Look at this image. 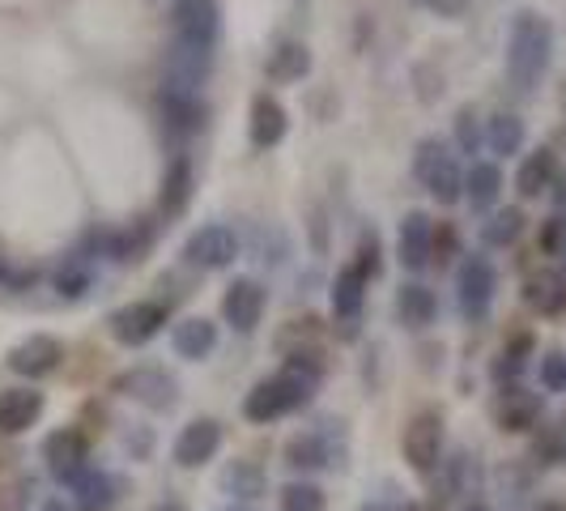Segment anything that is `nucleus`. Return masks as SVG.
<instances>
[{
  "label": "nucleus",
  "mask_w": 566,
  "mask_h": 511,
  "mask_svg": "<svg viewBox=\"0 0 566 511\" xmlns=\"http://www.w3.org/2000/svg\"><path fill=\"white\" fill-rule=\"evenodd\" d=\"M499 426L503 430H533L541 418V397L537 393H524V388H503V397H499Z\"/></svg>",
  "instance_id": "obj_22"
},
{
  "label": "nucleus",
  "mask_w": 566,
  "mask_h": 511,
  "mask_svg": "<svg viewBox=\"0 0 566 511\" xmlns=\"http://www.w3.org/2000/svg\"><path fill=\"white\" fill-rule=\"evenodd\" d=\"M409 511H418V508H409Z\"/></svg>",
  "instance_id": "obj_47"
},
{
  "label": "nucleus",
  "mask_w": 566,
  "mask_h": 511,
  "mask_svg": "<svg viewBox=\"0 0 566 511\" xmlns=\"http://www.w3.org/2000/svg\"><path fill=\"white\" fill-rule=\"evenodd\" d=\"M400 452L413 473H434V465L443 456V414H434V409L413 414V423L400 435Z\"/></svg>",
  "instance_id": "obj_4"
},
{
  "label": "nucleus",
  "mask_w": 566,
  "mask_h": 511,
  "mask_svg": "<svg viewBox=\"0 0 566 511\" xmlns=\"http://www.w3.org/2000/svg\"><path fill=\"white\" fill-rule=\"evenodd\" d=\"M541 384H545L549 393H566V354H549V358L541 363Z\"/></svg>",
  "instance_id": "obj_38"
},
{
  "label": "nucleus",
  "mask_w": 566,
  "mask_h": 511,
  "mask_svg": "<svg viewBox=\"0 0 566 511\" xmlns=\"http://www.w3.org/2000/svg\"><path fill=\"white\" fill-rule=\"evenodd\" d=\"M363 299H367V278L349 264V269H340L337 282H333V315L337 320H358V312H363Z\"/></svg>",
  "instance_id": "obj_25"
},
{
  "label": "nucleus",
  "mask_w": 566,
  "mask_h": 511,
  "mask_svg": "<svg viewBox=\"0 0 566 511\" xmlns=\"http://www.w3.org/2000/svg\"><path fill=\"white\" fill-rule=\"evenodd\" d=\"M73 494H77V508L82 511H112L115 508V478L103 469H85L73 478Z\"/></svg>",
  "instance_id": "obj_24"
},
{
  "label": "nucleus",
  "mask_w": 566,
  "mask_h": 511,
  "mask_svg": "<svg viewBox=\"0 0 566 511\" xmlns=\"http://www.w3.org/2000/svg\"><path fill=\"white\" fill-rule=\"evenodd\" d=\"M554 175H558V158H554V149L549 145H541L533 149L524 163H520V175H515V188H520V197L533 200L541 192H549L554 188Z\"/></svg>",
  "instance_id": "obj_20"
},
{
  "label": "nucleus",
  "mask_w": 566,
  "mask_h": 511,
  "mask_svg": "<svg viewBox=\"0 0 566 511\" xmlns=\"http://www.w3.org/2000/svg\"><path fill=\"white\" fill-rule=\"evenodd\" d=\"M227 486L230 490H234V494H239V490H243V494H260V469H255V465H248V460H234V469H230L227 473Z\"/></svg>",
  "instance_id": "obj_36"
},
{
  "label": "nucleus",
  "mask_w": 566,
  "mask_h": 511,
  "mask_svg": "<svg viewBox=\"0 0 566 511\" xmlns=\"http://www.w3.org/2000/svg\"><path fill=\"white\" fill-rule=\"evenodd\" d=\"M503 192V170L494 167V163H473L469 175H464V197L473 209H490L494 200Z\"/></svg>",
  "instance_id": "obj_26"
},
{
  "label": "nucleus",
  "mask_w": 566,
  "mask_h": 511,
  "mask_svg": "<svg viewBox=\"0 0 566 511\" xmlns=\"http://www.w3.org/2000/svg\"><path fill=\"white\" fill-rule=\"evenodd\" d=\"M60 363H64V345H60L56 337H48V333H30L27 341H18V345L9 350V371L27 375V379H43V375H52Z\"/></svg>",
  "instance_id": "obj_10"
},
{
  "label": "nucleus",
  "mask_w": 566,
  "mask_h": 511,
  "mask_svg": "<svg viewBox=\"0 0 566 511\" xmlns=\"http://www.w3.org/2000/svg\"><path fill=\"white\" fill-rule=\"evenodd\" d=\"M397 252H400V264L409 269V273H422L426 264L434 260V222L426 218V213H405V222H400V234H397Z\"/></svg>",
  "instance_id": "obj_14"
},
{
  "label": "nucleus",
  "mask_w": 566,
  "mask_h": 511,
  "mask_svg": "<svg viewBox=\"0 0 566 511\" xmlns=\"http://www.w3.org/2000/svg\"><path fill=\"white\" fill-rule=\"evenodd\" d=\"M455 142H460L464 154L482 149V128H478V112L473 107H460V115H455Z\"/></svg>",
  "instance_id": "obj_35"
},
{
  "label": "nucleus",
  "mask_w": 566,
  "mask_h": 511,
  "mask_svg": "<svg viewBox=\"0 0 566 511\" xmlns=\"http://www.w3.org/2000/svg\"><path fill=\"white\" fill-rule=\"evenodd\" d=\"M520 234H524V213L520 209H499V213H490V222L482 227V239L490 248H511Z\"/></svg>",
  "instance_id": "obj_30"
},
{
  "label": "nucleus",
  "mask_w": 566,
  "mask_h": 511,
  "mask_svg": "<svg viewBox=\"0 0 566 511\" xmlns=\"http://www.w3.org/2000/svg\"><path fill=\"white\" fill-rule=\"evenodd\" d=\"M563 248H566V213H558V218H549V222L541 227V252L563 255Z\"/></svg>",
  "instance_id": "obj_37"
},
{
  "label": "nucleus",
  "mask_w": 566,
  "mask_h": 511,
  "mask_svg": "<svg viewBox=\"0 0 566 511\" xmlns=\"http://www.w3.org/2000/svg\"><path fill=\"white\" fill-rule=\"evenodd\" d=\"M563 264H566V248H563Z\"/></svg>",
  "instance_id": "obj_45"
},
{
  "label": "nucleus",
  "mask_w": 566,
  "mask_h": 511,
  "mask_svg": "<svg viewBox=\"0 0 566 511\" xmlns=\"http://www.w3.org/2000/svg\"><path fill=\"white\" fill-rule=\"evenodd\" d=\"M43 393L34 388H4L0 393V435H22L43 418Z\"/></svg>",
  "instance_id": "obj_16"
},
{
  "label": "nucleus",
  "mask_w": 566,
  "mask_h": 511,
  "mask_svg": "<svg viewBox=\"0 0 566 511\" xmlns=\"http://www.w3.org/2000/svg\"><path fill=\"white\" fill-rule=\"evenodd\" d=\"M354 269H358L367 282L384 273V248H379V234H375V230H367V234L358 239V260H354Z\"/></svg>",
  "instance_id": "obj_33"
},
{
  "label": "nucleus",
  "mask_w": 566,
  "mask_h": 511,
  "mask_svg": "<svg viewBox=\"0 0 566 511\" xmlns=\"http://www.w3.org/2000/svg\"><path fill=\"white\" fill-rule=\"evenodd\" d=\"M170 345H175V354H179V358H188V363L209 358V354H213V345H218V324H213V320H205V315H188L184 324H175Z\"/></svg>",
  "instance_id": "obj_17"
},
{
  "label": "nucleus",
  "mask_w": 566,
  "mask_h": 511,
  "mask_svg": "<svg viewBox=\"0 0 566 511\" xmlns=\"http://www.w3.org/2000/svg\"><path fill=\"white\" fill-rule=\"evenodd\" d=\"M397 312H400V320H405L409 328H426V324H434L439 303H434V294H430L422 282H409V285H400Z\"/></svg>",
  "instance_id": "obj_27"
},
{
  "label": "nucleus",
  "mask_w": 566,
  "mask_h": 511,
  "mask_svg": "<svg viewBox=\"0 0 566 511\" xmlns=\"http://www.w3.org/2000/svg\"><path fill=\"white\" fill-rule=\"evenodd\" d=\"M549 52H554V30L541 13H520L511 22L507 39V77L515 90H533L549 69Z\"/></svg>",
  "instance_id": "obj_1"
},
{
  "label": "nucleus",
  "mask_w": 566,
  "mask_h": 511,
  "mask_svg": "<svg viewBox=\"0 0 566 511\" xmlns=\"http://www.w3.org/2000/svg\"><path fill=\"white\" fill-rule=\"evenodd\" d=\"M0 278H9V269H4V264H0Z\"/></svg>",
  "instance_id": "obj_44"
},
{
  "label": "nucleus",
  "mask_w": 566,
  "mask_h": 511,
  "mask_svg": "<svg viewBox=\"0 0 566 511\" xmlns=\"http://www.w3.org/2000/svg\"><path fill=\"white\" fill-rule=\"evenodd\" d=\"M285 456H290L294 469H319V465H328V448H324L319 435H294Z\"/></svg>",
  "instance_id": "obj_31"
},
{
  "label": "nucleus",
  "mask_w": 566,
  "mask_h": 511,
  "mask_svg": "<svg viewBox=\"0 0 566 511\" xmlns=\"http://www.w3.org/2000/svg\"><path fill=\"white\" fill-rule=\"evenodd\" d=\"M455 285H460V312L469 315V320H485L490 303H494V290H499L494 264H490L485 255H469V260L460 264Z\"/></svg>",
  "instance_id": "obj_7"
},
{
  "label": "nucleus",
  "mask_w": 566,
  "mask_h": 511,
  "mask_svg": "<svg viewBox=\"0 0 566 511\" xmlns=\"http://www.w3.org/2000/svg\"><path fill=\"white\" fill-rule=\"evenodd\" d=\"M43 511H69L64 503H43Z\"/></svg>",
  "instance_id": "obj_42"
},
{
  "label": "nucleus",
  "mask_w": 566,
  "mask_h": 511,
  "mask_svg": "<svg viewBox=\"0 0 566 511\" xmlns=\"http://www.w3.org/2000/svg\"><path fill=\"white\" fill-rule=\"evenodd\" d=\"M264 307H269V294L252 278H234L227 285V294H222V315H227V324L234 333H255Z\"/></svg>",
  "instance_id": "obj_9"
},
{
  "label": "nucleus",
  "mask_w": 566,
  "mask_h": 511,
  "mask_svg": "<svg viewBox=\"0 0 566 511\" xmlns=\"http://www.w3.org/2000/svg\"><path fill=\"white\" fill-rule=\"evenodd\" d=\"M418 4H426V9L439 13V18H460V13L469 9V0H418Z\"/></svg>",
  "instance_id": "obj_40"
},
{
  "label": "nucleus",
  "mask_w": 566,
  "mask_h": 511,
  "mask_svg": "<svg viewBox=\"0 0 566 511\" xmlns=\"http://www.w3.org/2000/svg\"><path fill=\"white\" fill-rule=\"evenodd\" d=\"M170 18H175V43L213 56V43H218V30H222L213 0H175Z\"/></svg>",
  "instance_id": "obj_5"
},
{
  "label": "nucleus",
  "mask_w": 566,
  "mask_h": 511,
  "mask_svg": "<svg viewBox=\"0 0 566 511\" xmlns=\"http://www.w3.org/2000/svg\"><path fill=\"white\" fill-rule=\"evenodd\" d=\"M455 248H460V239H455L452 227L434 230V260H439V264H448V260L455 255Z\"/></svg>",
  "instance_id": "obj_39"
},
{
  "label": "nucleus",
  "mask_w": 566,
  "mask_h": 511,
  "mask_svg": "<svg viewBox=\"0 0 566 511\" xmlns=\"http://www.w3.org/2000/svg\"><path fill=\"white\" fill-rule=\"evenodd\" d=\"M541 511H563V508H558V503H545V508H541Z\"/></svg>",
  "instance_id": "obj_43"
},
{
  "label": "nucleus",
  "mask_w": 566,
  "mask_h": 511,
  "mask_svg": "<svg viewBox=\"0 0 566 511\" xmlns=\"http://www.w3.org/2000/svg\"><path fill=\"white\" fill-rule=\"evenodd\" d=\"M85 285H90V264H85V255H73L56 273V290L69 294V299H77V294H85Z\"/></svg>",
  "instance_id": "obj_34"
},
{
  "label": "nucleus",
  "mask_w": 566,
  "mask_h": 511,
  "mask_svg": "<svg viewBox=\"0 0 566 511\" xmlns=\"http://www.w3.org/2000/svg\"><path fill=\"white\" fill-rule=\"evenodd\" d=\"M107 324H112V337L133 350V345H145V341H154L167 328V303H154V299L128 303V307L112 312Z\"/></svg>",
  "instance_id": "obj_6"
},
{
  "label": "nucleus",
  "mask_w": 566,
  "mask_h": 511,
  "mask_svg": "<svg viewBox=\"0 0 566 511\" xmlns=\"http://www.w3.org/2000/svg\"><path fill=\"white\" fill-rule=\"evenodd\" d=\"M158 112H163V124L170 133H200L205 124V98L200 90H184V85L163 82V94H158Z\"/></svg>",
  "instance_id": "obj_11"
},
{
  "label": "nucleus",
  "mask_w": 566,
  "mask_h": 511,
  "mask_svg": "<svg viewBox=\"0 0 566 511\" xmlns=\"http://www.w3.org/2000/svg\"><path fill=\"white\" fill-rule=\"evenodd\" d=\"M188 200H192V163L188 158H175L163 175V197H158V209H163V218H179L184 209H188Z\"/></svg>",
  "instance_id": "obj_23"
},
{
  "label": "nucleus",
  "mask_w": 566,
  "mask_h": 511,
  "mask_svg": "<svg viewBox=\"0 0 566 511\" xmlns=\"http://www.w3.org/2000/svg\"><path fill=\"white\" fill-rule=\"evenodd\" d=\"M264 73L273 77V82H303L307 73H312V52H307V43H298V39H285L277 43L269 60H264Z\"/></svg>",
  "instance_id": "obj_21"
},
{
  "label": "nucleus",
  "mask_w": 566,
  "mask_h": 511,
  "mask_svg": "<svg viewBox=\"0 0 566 511\" xmlns=\"http://www.w3.org/2000/svg\"><path fill=\"white\" fill-rule=\"evenodd\" d=\"M312 400V384L307 379H298V375H273V379H260L248 400H243V414H248V423H273V418H285V414H294L298 405H307Z\"/></svg>",
  "instance_id": "obj_2"
},
{
  "label": "nucleus",
  "mask_w": 566,
  "mask_h": 511,
  "mask_svg": "<svg viewBox=\"0 0 566 511\" xmlns=\"http://www.w3.org/2000/svg\"><path fill=\"white\" fill-rule=\"evenodd\" d=\"M218 448H222V423L197 418V423L184 426L179 439H175V465L200 469V465H209V460L218 456Z\"/></svg>",
  "instance_id": "obj_12"
},
{
  "label": "nucleus",
  "mask_w": 566,
  "mask_h": 511,
  "mask_svg": "<svg viewBox=\"0 0 566 511\" xmlns=\"http://www.w3.org/2000/svg\"><path fill=\"white\" fill-rule=\"evenodd\" d=\"M418 179L426 184V192L439 200V205H455L464 197V175L455 167V158L448 154V145H439L434 137L418 145Z\"/></svg>",
  "instance_id": "obj_3"
},
{
  "label": "nucleus",
  "mask_w": 566,
  "mask_h": 511,
  "mask_svg": "<svg viewBox=\"0 0 566 511\" xmlns=\"http://www.w3.org/2000/svg\"><path fill=\"white\" fill-rule=\"evenodd\" d=\"M85 456H90V444L77 426H64L56 435H48V444H43V460L60 482H73L77 473H85Z\"/></svg>",
  "instance_id": "obj_13"
},
{
  "label": "nucleus",
  "mask_w": 566,
  "mask_h": 511,
  "mask_svg": "<svg viewBox=\"0 0 566 511\" xmlns=\"http://www.w3.org/2000/svg\"><path fill=\"white\" fill-rule=\"evenodd\" d=\"M248 133H252L255 149H273V145L285 137V107L273 98V94H255Z\"/></svg>",
  "instance_id": "obj_18"
},
{
  "label": "nucleus",
  "mask_w": 566,
  "mask_h": 511,
  "mask_svg": "<svg viewBox=\"0 0 566 511\" xmlns=\"http://www.w3.org/2000/svg\"><path fill=\"white\" fill-rule=\"evenodd\" d=\"M282 511H324V490L312 482H290L282 490Z\"/></svg>",
  "instance_id": "obj_32"
},
{
  "label": "nucleus",
  "mask_w": 566,
  "mask_h": 511,
  "mask_svg": "<svg viewBox=\"0 0 566 511\" xmlns=\"http://www.w3.org/2000/svg\"><path fill=\"white\" fill-rule=\"evenodd\" d=\"M554 205H558V213H566V170L554 175Z\"/></svg>",
  "instance_id": "obj_41"
},
{
  "label": "nucleus",
  "mask_w": 566,
  "mask_h": 511,
  "mask_svg": "<svg viewBox=\"0 0 566 511\" xmlns=\"http://www.w3.org/2000/svg\"><path fill=\"white\" fill-rule=\"evenodd\" d=\"M107 243H112V255L119 264H137V260H145L149 243H154V227H149V222H133V230L112 234Z\"/></svg>",
  "instance_id": "obj_29"
},
{
  "label": "nucleus",
  "mask_w": 566,
  "mask_h": 511,
  "mask_svg": "<svg viewBox=\"0 0 566 511\" xmlns=\"http://www.w3.org/2000/svg\"><path fill=\"white\" fill-rule=\"evenodd\" d=\"M234 255H239V239H234V230L218 227V222L192 230L184 243V260L197 269H227V264H234Z\"/></svg>",
  "instance_id": "obj_8"
},
{
  "label": "nucleus",
  "mask_w": 566,
  "mask_h": 511,
  "mask_svg": "<svg viewBox=\"0 0 566 511\" xmlns=\"http://www.w3.org/2000/svg\"><path fill=\"white\" fill-rule=\"evenodd\" d=\"M124 397L142 400L149 409H167L170 400H175V379H170L167 371L158 367H137L128 371V375H119V384H115Z\"/></svg>",
  "instance_id": "obj_15"
},
{
  "label": "nucleus",
  "mask_w": 566,
  "mask_h": 511,
  "mask_svg": "<svg viewBox=\"0 0 566 511\" xmlns=\"http://www.w3.org/2000/svg\"><path fill=\"white\" fill-rule=\"evenodd\" d=\"M485 142H490L494 154H503V158L520 154V145H524V119L511 112H499L490 119V128H485Z\"/></svg>",
  "instance_id": "obj_28"
},
{
  "label": "nucleus",
  "mask_w": 566,
  "mask_h": 511,
  "mask_svg": "<svg viewBox=\"0 0 566 511\" xmlns=\"http://www.w3.org/2000/svg\"><path fill=\"white\" fill-rule=\"evenodd\" d=\"M469 511H485V508H469Z\"/></svg>",
  "instance_id": "obj_46"
},
{
  "label": "nucleus",
  "mask_w": 566,
  "mask_h": 511,
  "mask_svg": "<svg viewBox=\"0 0 566 511\" xmlns=\"http://www.w3.org/2000/svg\"><path fill=\"white\" fill-rule=\"evenodd\" d=\"M524 303L537 315H563L566 312V273L554 269H541L524 285Z\"/></svg>",
  "instance_id": "obj_19"
}]
</instances>
